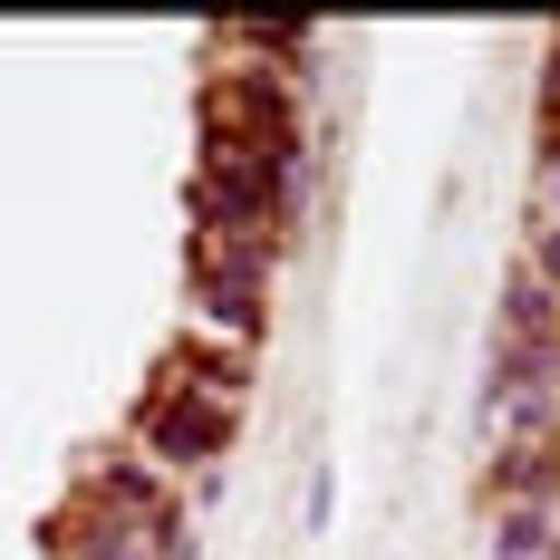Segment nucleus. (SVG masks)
<instances>
[{
  "label": "nucleus",
  "mask_w": 560,
  "mask_h": 560,
  "mask_svg": "<svg viewBox=\"0 0 560 560\" xmlns=\"http://www.w3.org/2000/svg\"><path fill=\"white\" fill-rule=\"evenodd\" d=\"M184 290H194V338L252 348L261 319H271V242H213V232H194L184 242Z\"/></svg>",
  "instance_id": "obj_1"
},
{
  "label": "nucleus",
  "mask_w": 560,
  "mask_h": 560,
  "mask_svg": "<svg viewBox=\"0 0 560 560\" xmlns=\"http://www.w3.org/2000/svg\"><path fill=\"white\" fill-rule=\"evenodd\" d=\"M223 445H232V416H213L203 396H184V387H145V396H136V416H126V454L155 464L165 483L213 474V454H223Z\"/></svg>",
  "instance_id": "obj_2"
},
{
  "label": "nucleus",
  "mask_w": 560,
  "mask_h": 560,
  "mask_svg": "<svg viewBox=\"0 0 560 560\" xmlns=\"http://www.w3.org/2000/svg\"><path fill=\"white\" fill-rule=\"evenodd\" d=\"M483 435H560V348H493V387H483Z\"/></svg>",
  "instance_id": "obj_3"
},
{
  "label": "nucleus",
  "mask_w": 560,
  "mask_h": 560,
  "mask_svg": "<svg viewBox=\"0 0 560 560\" xmlns=\"http://www.w3.org/2000/svg\"><path fill=\"white\" fill-rule=\"evenodd\" d=\"M532 223H560V136L541 126V165H532Z\"/></svg>",
  "instance_id": "obj_4"
},
{
  "label": "nucleus",
  "mask_w": 560,
  "mask_h": 560,
  "mask_svg": "<svg viewBox=\"0 0 560 560\" xmlns=\"http://www.w3.org/2000/svg\"><path fill=\"white\" fill-rule=\"evenodd\" d=\"M522 271H541L560 290V223H522Z\"/></svg>",
  "instance_id": "obj_5"
}]
</instances>
